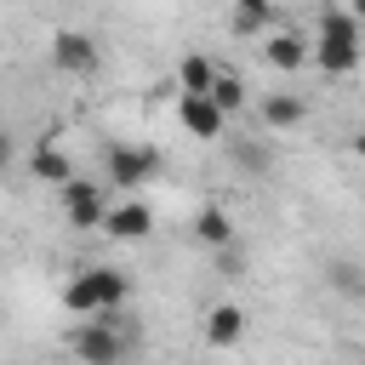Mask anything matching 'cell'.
I'll return each instance as SVG.
<instances>
[{
  "label": "cell",
  "mask_w": 365,
  "mask_h": 365,
  "mask_svg": "<svg viewBox=\"0 0 365 365\" xmlns=\"http://www.w3.org/2000/svg\"><path fill=\"white\" fill-rule=\"evenodd\" d=\"M154 177H160V148H154V143H108V148H103V182H108V188L137 194V188L154 182Z\"/></svg>",
  "instance_id": "6da1fadb"
},
{
  "label": "cell",
  "mask_w": 365,
  "mask_h": 365,
  "mask_svg": "<svg viewBox=\"0 0 365 365\" xmlns=\"http://www.w3.org/2000/svg\"><path fill=\"white\" fill-rule=\"evenodd\" d=\"M68 342H74V354H80L86 365H120V359H125V348H131V336L120 331V314H97V319H80Z\"/></svg>",
  "instance_id": "7a4b0ae2"
},
{
  "label": "cell",
  "mask_w": 365,
  "mask_h": 365,
  "mask_svg": "<svg viewBox=\"0 0 365 365\" xmlns=\"http://www.w3.org/2000/svg\"><path fill=\"white\" fill-rule=\"evenodd\" d=\"M46 51H51V68L57 74H74V80H86V74L103 68V51H97V40L86 29H51Z\"/></svg>",
  "instance_id": "3957f363"
},
{
  "label": "cell",
  "mask_w": 365,
  "mask_h": 365,
  "mask_svg": "<svg viewBox=\"0 0 365 365\" xmlns=\"http://www.w3.org/2000/svg\"><path fill=\"white\" fill-rule=\"evenodd\" d=\"M103 188H108V182H86V177L63 182V217H68V228H103V222H108Z\"/></svg>",
  "instance_id": "277c9868"
},
{
  "label": "cell",
  "mask_w": 365,
  "mask_h": 365,
  "mask_svg": "<svg viewBox=\"0 0 365 365\" xmlns=\"http://www.w3.org/2000/svg\"><path fill=\"white\" fill-rule=\"evenodd\" d=\"M177 125H182L188 137H200V143H217V137L228 131V114H222L211 97H200V91H177Z\"/></svg>",
  "instance_id": "5b68a950"
},
{
  "label": "cell",
  "mask_w": 365,
  "mask_h": 365,
  "mask_svg": "<svg viewBox=\"0 0 365 365\" xmlns=\"http://www.w3.org/2000/svg\"><path fill=\"white\" fill-rule=\"evenodd\" d=\"M308 57H314V46H308L302 34H291V29H274V34L262 40V63H268V68H279V74L308 68Z\"/></svg>",
  "instance_id": "8992f818"
},
{
  "label": "cell",
  "mask_w": 365,
  "mask_h": 365,
  "mask_svg": "<svg viewBox=\"0 0 365 365\" xmlns=\"http://www.w3.org/2000/svg\"><path fill=\"white\" fill-rule=\"evenodd\" d=\"M103 234H114V240H148V234H154V211H148V205L131 194L125 205H108Z\"/></svg>",
  "instance_id": "52a82bcc"
},
{
  "label": "cell",
  "mask_w": 365,
  "mask_h": 365,
  "mask_svg": "<svg viewBox=\"0 0 365 365\" xmlns=\"http://www.w3.org/2000/svg\"><path fill=\"white\" fill-rule=\"evenodd\" d=\"M205 342L211 348H240L245 342V308L240 302H217L205 314Z\"/></svg>",
  "instance_id": "ba28073f"
},
{
  "label": "cell",
  "mask_w": 365,
  "mask_h": 365,
  "mask_svg": "<svg viewBox=\"0 0 365 365\" xmlns=\"http://www.w3.org/2000/svg\"><path fill=\"white\" fill-rule=\"evenodd\" d=\"M194 240L211 245V251H228L234 245V211L228 205H200L194 211Z\"/></svg>",
  "instance_id": "9c48e42d"
},
{
  "label": "cell",
  "mask_w": 365,
  "mask_h": 365,
  "mask_svg": "<svg viewBox=\"0 0 365 365\" xmlns=\"http://www.w3.org/2000/svg\"><path fill=\"white\" fill-rule=\"evenodd\" d=\"M29 171H34L40 182H57V188H63V182H74V160H68V154H63L51 137H40V143H34V154H29Z\"/></svg>",
  "instance_id": "30bf717a"
},
{
  "label": "cell",
  "mask_w": 365,
  "mask_h": 365,
  "mask_svg": "<svg viewBox=\"0 0 365 365\" xmlns=\"http://www.w3.org/2000/svg\"><path fill=\"white\" fill-rule=\"evenodd\" d=\"M308 63H319V74H354L359 63H365V46H342V40H314V57Z\"/></svg>",
  "instance_id": "8fae6325"
},
{
  "label": "cell",
  "mask_w": 365,
  "mask_h": 365,
  "mask_svg": "<svg viewBox=\"0 0 365 365\" xmlns=\"http://www.w3.org/2000/svg\"><path fill=\"white\" fill-rule=\"evenodd\" d=\"M257 114H262V125H268V131H291V125H302V120H308V103H302L297 91H274V97H262V108H257Z\"/></svg>",
  "instance_id": "7c38bea8"
},
{
  "label": "cell",
  "mask_w": 365,
  "mask_h": 365,
  "mask_svg": "<svg viewBox=\"0 0 365 365\" xmlns=\"http://www.w3.org/2000/svg\"><path fill=\"white\" fill-rule=\"evenodd\" d=\"M63 308H68L74 319H97V314H103V297H97V279H91V268L68 274V285H63Z\"/></svg>",
  "instance_id": "4fadbf2b"
},
{
  "label": "cell",
  "mask_w": 365,
  "mask_h": 365,
  "mask_svg": "<svg viewBox=\"0 0 365 365\" xmlns=\"http://www.w3.org/2000/svg\"><path fill=\"white\" fill-rule=\"evenodd\" d=\"M234 34H274V0H234V17H228Z\"/></svg>",
  "instance_id": "5bb4252c"
},
{
  "label": "cell",
  "mask_w": 365,
  "mask_h": 365,
  "mask_svg": "<svg viewBox=\"0 0 365 365\" xmlns=\"http://www.w3.org/2000/svg\"><path fill=\"white\" fill-rule=\"evenodd\" d=\"M228 160H234L240 171H251V177L274 171V148H268L262 137H228Z\"/></svg>",
  "instance_id": "9a60e30c"
},
{
  "label": "cell",
  "mask_w": 365,
  "mask_h": 365,
  "mask_svg": "<svg viewBox=\"0 0 365 365\" xmlns=\"http://www.w3.org/2000/svg\"><path fill=\"white\" fill-rule=\"evenodd\" d=\"M319 40H342V46H365V23H359L354 11H342V6H331V11H319Z\"/></svg>",
  "instance_id": "2e32d148"
},
{
  "label": "cell",
  "mask_w": 365,
  "mask_h": 365,
  "mask_svg": "<svg viewBox=\"0 0 365 365\" xmlns=\"http://www.w3.org/2000/svg\"><path fill=\"white\" fill-rule=\"evenodd\" d=\"M177 86H182V91H200V97H205V91L217 86V63H211L205 51H188V57L177 63Z\"/></svg>",
  "instance_id": "e0dca14e"
},
{
  "label": "cell",
  "mask_w": 365,
  "mask_h": 365,
  "mask_svg": "<svg viewBox=\"0 0 365 365\" xmlns=\"http://www.w3.org/2000/svg\"><path fill=\"white\" fill-rule=\"evenodd\" d=\"M91 279H97L103 314H120V308H125V297H131V279H125L120 268H91Z\"/></svg>",
  "instance_id": "ac0fdd59"
},
{
  "label": "cell",
  "mask_w": 365,
  "mask_h": 365,
  "mask_svg": "<svg viewBox=\"0 0 365 365\" xmlns=\"http://www.w3.org/2000/svg\"><path fill=\"white\" fill-rule=\"evenodd\" d=\"M205 97H211L222 114H240V108H245V80H240V74H228V68H217V86H211Z\"/></svg>",
  "instance_id": "d6986e66"
},
{
  "label": "cell",
  "mask_w": 365,
  "mask_h": 365,
  "mask_svg": "<svg viewBox=\"0 0 365 365\" xmlns=\"http://www.w3.org/2000/svg\"><path fill=\"white\" fill-rule=\"evenodd\" d=\"M11 160H17V143L0 131V171H11Z\"/></svg>",
  "instance_id": "ffe728a7"
},
{
  "label": "cell",
  "mask_w": 365,
  "mask_h": 365,
  "mask_svg": "<svg viewBox=\"0 0 365 365\" xmlns=\"http://www.w3.org/2000/svg\"><path fill=\"white\" fill-rule=\"evenodd\" d=\"M348 148H354V154L365 160V131H354V137H348Z\"/></svg>",
  "instance_id": "44dd1931"
},
{
  "label": "cell",
  "mask_w": 365,
  "mask_h": 365,
  "mask_svg": "<svg viewBox=\"0 0 365 365\" xmlns=\"http://www.w3.org/2000/svg\"><path fill=\"white\" fill-rule=\"evenodd\" d=\"M348 11H354V17H359V23H365V0H354V6H348Z\"/></svg>",
  "instance_id": "7402d4cb"
}]
</instances>
